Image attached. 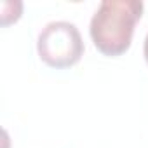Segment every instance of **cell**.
I'll use <instances>...</instances> for the list:
<instances>
[{"mask_svg":"<svg viewBox=\"0 0 148 148\" xmlns=\"http://www.w3.org/2000/svg\"><path fill=\"white\" fill-rule=\"evenodd\" d=\"M143 14L139 0H105L91 19V38L96 49L110 58L124 54L132 42L134 26Z\"/></svg>","mask_w":148,"mask_h":148,"instance_id":"1","label":"cell"},{"mask_svg":"<svg viewBox=\"0 0 148 148\" xmlns=\"http://www.w3.org/2000/svg\"><path fill=\"white\" fill-rule=\"evenodd\" d=\"M37 51L51 68H70L84 54V40L79 28L68 21H52L38 35Z\"/></svg>","mask_w":148,"mask_h":148,"instance_id":"2","label":"cell"},{"mask_svg":"<svg viewBox=\"0 0 148 148\" xmlns=\"http://www.w3.org/2000/svg\"><path fill=\"white\" fill-rule=\"evenodd\" d=\"M143 52H145V59L148 63V33H146V38H145V45H143Z\"/></svg>","mask_w":148,"mask_h":148,"instance_id":"3","label":"cell"}]
</instances>
